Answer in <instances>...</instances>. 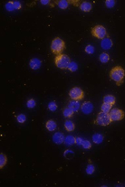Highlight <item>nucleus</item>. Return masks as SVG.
I'll use <instances>...</instances> for the list:
<instances>
[{
	"label": "nucleus",
	"instance_id": "nucleus-1",
	"mask_svg": "<svg viewBox=\"0 0 125 187\" xmlns=\"http://www.w3.org/2000/svg\"><path fill=\"white\" fill-rule=\"evenodd\" d=\"M109 76L113 80L117 86H121L125 79V70L122 68V66L117 65L110 71Z\"/></svg>",
	"mask_w": 125,
	"mask_h": 187
},
{
	"label": "nucleus",
	"instance_id": "nucleus-2",
	"mask_svg": "<svg viewBox=\"0 0 125 187\" xmlns=\"http://www.w3.org/2000/svg\"><path fill=\"white\" fill-rule=\"evenodd\" d=\"M51 52L55 55L63 54V52L65 49V43L60 37H55L51 43Z\"/></svg>",
	"mask_w": 125,
	"mask_h": 187
},
{
	"label": "nucleus",
	"instance_id": "nucleus-3",
	"mask_svg": "<svg viewBox=\"0 0 125 187\" xmlns=\"http://www.w3.org/2000/svg\"><path fill=\"white\" fill-rule=\"evenodd\" d=\"M71 63L70 57L67 54H60L56 55L55 58V64L57 68L61 70H67V67Z\"/></svg>",
	"mask_w": 125,
	"mask_h": 187
},
{
	"label": "nucleus",
	"instance_id": "nucleus-4",
	"mask_svg": "<svg viewBox=\"0 0 125 187\" xmlns=\"http://www.w3.org/2000/svg\"><path fill=\"white\" fill-rule=\"evenodd\" d=\"M91 34L93 37H95V38H97V39H100V40H104L107 36H109L107 34L106 28L102 25H97L93 26L91 29Z\"/></svg>",
	"mask_w": 125,
	"mask_h": 187
},
{
	"label": "nucleus",
	"instance_id": "nucleus-5",
	"mask_svg": "<svg viewBox=\"0 0 125 187\" xmlns=\"http://www.w3.org/2000/svg\"><path fill=\"white\" fill-rule=\"evenodd\" d=\"M113 122L111 117H110L109 113H104V112L101 111L100 113L98 114L96 120H95V123L99 126H106L108 125H110Z\"/></svg>",
	"mask_w": 125,
	"mask_h": 187
},
{
	"label": "nucleus",
	"instance_id": "nucleus-6",
	"mask_svg": "<svg viewBox=\"0 0 125 187\" xmlns=\"http://www.w3.org/2000/svg\"><path fill=\"white\" fill-rule=\"evenodd\" d=\"M69 97L73 100H82L84 99V91L80 87H73L70 89Z\"/></svg>",
	"mask_w": 125,
	"mask_h": 187
},
{
	"label": "nucleus",
	"instance_id": "nucleus-7",
	"mask_svg": "<svg viewBox=\"0 0 125 187\" xmlns=\"http://www.w3.org/2000/svg\"><path fill=\"white\" fill-rule=\"evenodd\" d=\"M110 117H111L113 121H121L125 117V112L118 108L112 109L111 112H110Z\"/></svg>",
	"mask_w": 125,
	"mask_h": 187
},
{
	"label": "nucleus",
	"instance_id": "nucleus-8",
	"mask_svg": "<svg viewBox=\"0 0 125 187\" xmlns=\"http://www.w3.org/2000/svg\"><path fill=\"white\" fill-rule=\"evenodd\" d=\"M81 109H82L83 113L88 115V114H91L93 110V105L91 101H84L82 106H81Z\"/></svg>",
	"mask_w": 125,
	"mask_h": 187
},
{
	"label": "nucleus",
	"instance_id": "nucleus-9",
	"mask_svg": "<svg viewBox=\"0 0 125 187\" xmlns=\"http://www.w3.org/2000/svg\"><path fill=\"white\" fill-rule=\"evenodd\" d=\"M42 65V61L38 58H32L29 62V66L32 70H38Z\"/></svg>",
	"mask_w": 125,
	"mask_h": 187
},
{
	"label": "nucleus",
	"instance_id": "nucleus-10",
	"mask_svg": "<svg viewBox=\"0 0 125 187\" xmlns=\"http://www.w3.org/2000/svg\"><path fill=\"white\" fill-rule=\"evenodd\" d=\"M53 141L55 142V144L57 145H61L63 144L64 142V139H65V137H64V135L63 133H60V132H56L53 138H52Z\"/></svg>",
	"mask_w": 125,
	"mask_h": 187
},
{
	"label": "nucleus",
	"instance_id": "nucleus-11",
	"mask_svg": "<svg viewBox=\"0 0 125 187\" xmlns=\"http://www.w3.org/2000/svg\"><path fill=\"white\" fill-rule=\"evenodd\" d=\"M113 45V41L110 39V37L107 36L106 38H104V40H102V43H101V46L102 49H104V50H109V49H111Z\"/></svg>",
	"mask_w": 125,
	"mask_h": 187
},
{
	"label": "nucleus",
	"instance_id": "nucleus-12",
	"mask_svg": "<svg viewBox=\"0 0 125 187\" xmlns=\"http://www.w3.org/2000/svg\"><path fill=\"white\" fill-rule=\"evenodd\" d=\"M81 106H82V105H81V103H80L78 100H72L69 101L67 107H69L70 109H72L75 112H77V111L81 109Z\"/></svg>",
	"mask_w": 125,
	"mask_h": 187
},
{
	"label": "nucleus",
	"instance_id": "nucleus-13",
	"mask_svg": "<svg viewBox=\"0 0 125 187\" xmlns=\"http://www.w3.org/2000/svg\"><path fill=\"white\" fill-rule=\"evenodd\" d=\"M79 7H80V9L82 11H84V12H90L93 9V5L90 2L84 1V2L81 3Z\"/></svg>",
	"mask_w": 125,
	"mask_h": 187
},
{
	"label": "nucleus",
	"instance_id": "nucleus-14",
	"mask_svg": "<svg viewBox=\"0 0 125 187\" xmlns=\"http://www.w3.org/2000/svg\"><path fill=\"white\" fill-rule=\"evenodd\" d=\"M71 3H73L72 1H66V0H60V1H55V4L58 6V7H59L60 9H67L68 7H69V5Z\"/></svg>",
	"mask_w": 125,
	"mask_h": 187
},
{
	"label": "nucleus",
	"instance_id": "nucleus-15",
	"mask_svg": "<svg viewBox=\"0 0 125 187\" xmlns=\"http://www.w3.org/2000/svg\"><path fill=\"white\" fill-rule=\"evenodd\" d=\"M46 128L48 131H54L57 128V124L55 120H53V119H49V120H47L46 123Z\"/></svg>",
	"mask_w": 125,
	"mask_h": 187
},
{
	"label": "nucleus",
	"instance_id": "nucleus-16",
	"mask_svg": "<svg viewBox=\"0 0 125 187\" xmlns=\"http://www.w3.org/2000/svg\"><path fill=\"white\" fill-rule=\"evenodd\" d=\"M104 100V103H108V104H111V105H114L116 102V98L112 94H108L104 97V100Z\"/></svg>",
	"mask_w": 125,
	"mask_h": 187
},
{
	"label": "nucleus",
	"instance_id": "nucleus-17",
	"mask_svg": "<svg viewBox=\"0 0 125 187\" xmlns=\"http://www.w3.org/2000/svg\"><path fill=\"white\" fill-rule=\"evenodd\" d=\"M76 142V138H75L73 136H67L65 137V139H64V145L67 146H72L73 145H75Z\"/></svg>",
	"mask_w": 125,
	"mask_h": 187
},
{
	"label": "nucleus",
	"instance_id": "nucleus-18",
	"mask_svg": "<svg viewBox=\"0 0 125 187\" xmlns=\"http://www.w3.org/2000/svg\"><path fill=\"white\" fill-rule=\"evenodd\" d=\"M104 139V137L100 133H96L93 136V141L94 144H101V143H102Z\"/></svg>",
	"mask_w": 125,
	"mask_h": 187
},
{
	"label": "nucleus",
	"instance_id": "nucleus-19",
	"mask_svg": "<svg viewBox=\"0 0 125 187\" xmlns=\"http://www.w3.org/2000/svg\"><path fill=\"white\" fill-rule=\"evenodd\" d=\"M75 114V111H73L72 109H70L69 107H65L64 109H63V115L65 118H72Z\"/></svg>",
	"mask_w": 125,
	"mask_h": 187
},
{
	"label": "nucleus",
	"instance_id": "nucleus-20",
	"mask_svg": "<svg viewBox=\"0 0 125 187\" xmlns=\"http://www.w3.org/2000/svg\"><path fill=\"white\" fill-rule=\"evenodd\" d=\"M64 129L69 132L73 131L75 129V125L72 120H66L64 122Z\"/></svg>",
	"mask_w": 125,
	"mask_h": 187
},
{
	"label": "nucleus",
	"instance_id": "nucleus-21",
	"mask_svg": "<svg viewBox=\"0 0 125 187\" xmlns=\"http://www.w3.org/2000/svg\"><path fill=\"white\" fill-rule=\"evenodd\" d=\"M113 105H111V104H108V103H102V105L101 106V109L104 113H110L113 109Z\"/></svg>",
	"mask_w": 125,
	"mask_h": 187
},
{
	"label": "nucleus",
	"instance_id": "nucleus-22",
	"mask_svg": "<svg viewBox=\"0 0 125 187\" xmlns=\"http://www.w3.org/2000/svg\"><path fill=\"white\" fill-rule=\"evenodd\" d=\"M99 60L102 63H107L110 61V55L106 53H102L99 56Z\"/></svg>",
	"mask_w": 125,
	"mask_h": 187
},
{
	"label": "nucleus",
	"instance_id": "nucleus-23",
	"mask_svg": "<svg viewBox=\"0 0 125 187\" xmlns=\"http://www.w3.org/2000/svg\"><path fill=\"white\" fill-rule=\"evenodd\" d=\"M7 162V157L4 153L0 154V169H3Z\"/></svg>",
	"mask_w": 125,
	"mask_h": 187
},
{
	"label": "nucleus",
	"instance_id": "nucleus-24",
	"mask_svg": "<svg viewBox=\"0 0 125 187\" xmlns=\"http://www.w3.org/2000/svg\"><path fill=\"white\" fill-rule=\"evenodd\" d=\"M67 70L72 72H75L78 70V65L75 62H71L67 67Z\"/></svg>",
	"mask_w": 125,
	"mask_h": 187
},
{
	"label": "nucleus",
	"instance_id": "nucleus-25",
	"mask_svg": "<svg viewBox=\"0 0 125 187\" xmlns=\"http://www.w3.org/2000/svg\"><path fill=\"white\" fill-rule=\"evenodd\" d=\"M86 174L87 175H93V173H94V171H95V167H94V166L93 164H89L87 166V167H86Z\"/></svg>",
	"mask_w": 125,
	"mask_h": 187
},
{
	"label": "nucleus",
	"instance_id": "nucleus-26",
	"mask_svg": "<svg viewBox=\"0 0 125 187\" xmlns=\"http://www.w3.org/2000/svg\"><path fill=\"white\" fill-rule=\"evenodd\" d=\"M57 104H56V102L55 101H50L49 103H48V109L50 110V111H55L56 109H57Z\"/></svg>",
	"mask_w": 125,
	"mask_h": 187
},
{
	"label": "nucleus",
	"instance_id": "nucleus-27",
	"mask_svg": "<svg viewBox=\"0 0 125 187\" xmlns=\"http://www.w3.org/2000/svg\"><path fill=\"white\" fill-rule=\"evenodd\" d=\"M64 156L67 159H72L73 156H75V153H73L72 150H66L64 153Z\"/></svg>",
	"mask_w": 125,
	"mask_h": 187
},
{
	"label": "nucleus",
	"instance_id": "nucleus-28",
	"mask_svg": "<svg viewBox=\"0 0 125 187\" xmlns=\"http://www.w3.org/2000/svg\"><path fill=\"white\" fill-rule=\"evenodd\" d=\"M17 120L18 123L23 124V123H25L26 120V116L25 114H19V115L17 117Z\"/></svg>",
	"mask_w": 125,
	"mask_h": 187
},
{
	"label": "nucleus",
	"instance_id": "nucleus-29",
	"mask_svg": "<svg viewBox=\"0 0 125 187\" xmlns=\"http://www.w3.org/2000/svg\"><path fill=\"white\" fill-rule=\"evenodd\" d=\"M36 105V102L34 99H30V100H28L27 102H26V106L28 109H34Z\"/></svg>",
	"mask_w": 125,
	"mask_h": 187
},
{
	"label": "nucleus",
	"instance_id": "nucleus-30",
	"mask_svg": "<svg viewBox=\"0 0 125 187\" xmlns=\"http://www.w3.org/2000/svg\"><path fill=\"white\" fill-rule=\"evenodd\" d=\"M84 51H85V53L88 54H93L94 53V47L92 45V44H88V45L85 47Z\"/></svg>",
	"mask_w": 125,
	"mask_h": 187
},
{
	"label": "nucleus",
	"instance_id": "nucleus-31",
	"mask_svg": "<svg viewBox=\"0 0 125 187\" xmlns=\"http://www.w3.org/2000/svg\"><path fill=\"white\" fill-rule=\"evenodd\" d=\"M6 9L7 10V11H9V12H12V11H14L15 9V6H14V2H7L6 4Z\"/></svg>",
	"mask_w": 125,
	"mask_h": 187
},
{
	"label": "nucleus",
	"instance_id": "nucleus-32",
	"mask_svg": "<svg viewBox=\"0 0 125 187\" xmlns=\"http://www.w3.org/2000/svg\"><path fill=\"white\" fill-rule=\"evenodd\" d=\"M115 4H116V2L114 0H106L105 1V6L107 8H113Z\"/></svg>",
	"mask_w": 125,
	"mask_h": 187
},
{
	"label": "nucleus",
	"instance_id": "nucleus-33",
	"mask_svg": "<svg viewBox=\"0 0 125 187\" xmlns=\"http://www.w3.org/2000/svg\"><path fill=\"white\" fill-rule=\"evenodd\" d=\"M82 146L84 149H90L92 147V144H91V142L89 140H86L85 139V140H84V143H83Z\"/></svg>",
	"mask_w": 125,
	"mask_h": 187
},
{
	"label": "nucleus",
	"instance_id": "nucleus-34",
	"mask_svg": "<svg viewBox=\"0 0 125 187\" xmlns=\"http://www.w3.org/2000/svg\"><path fill=\"white\" fill-rule=\"evenodd\" d=\"M14 6H15V8H16L17 10H19V9L22 8V4L19 1H15Z\"/></svg>",
	"mask_w": 125,
	"mask_h": 187
},
{
	"label": "nucleus",
	"instance_id": "nucleus-35",
	"mask_svg": "<svg viewBox=\"0 0 125 187\" xmlns=\"http://www.w3.org/2000/svg\"><path fill=\"white\" fill-rule=\"evenodd\" d=\"M84 139H83V138H76V142H75V145H77V146H82L83 145V143H84Z\"/></svg>",
	"mask_w": 125,
	"mask_h": 187
},
{
	"label": "nucleus",
	"instance_id": "nucleus-36",
	"mask_svg": "<svg viewBox=\"0 0 125 187\" xmlns=\"http://www.w3.org/2000/svg\"><path fill=\"white\" fill-rule=\"evenodd\" d=\"M40 3H41L42 5H45V6H47V5H49L50 6L54 7V5H53V4H51V1H49V0H41Z\"/></svg>",
	"mask_w": 125,
	"mask_h": 187
}]
</instances>
